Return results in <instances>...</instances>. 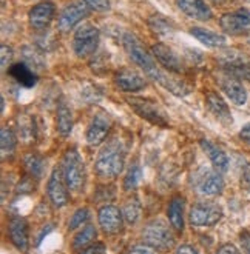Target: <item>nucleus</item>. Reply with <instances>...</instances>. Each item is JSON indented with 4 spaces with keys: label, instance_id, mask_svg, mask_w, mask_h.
<instances>
[{
    "label": "nucleus",
    "instance_id": "79ce46f5",
    "mask_svg": "<svg viewBox=\"0 0 250 254\" xmlns=\"http://www.w3.org/2000/svg\"><path fill=\"white\" fill-rule=\"evenodd\" d=\"M216 254H241V251H238L233 245L227 244V245H223L221 248H219Z\"/></svg>",
    "mask_w": 250,
    "mask_h": 254
},
{
    "label": "nucleus",
    "instance_id": "58836bf2",
    "mask_svg": "<svg viewBox=\"0 0 250 254\" xmlns=\"http://www.w3.org/2000/svg\"><path fill=\"white\" fill-rule=\"evenodd\" d=\"M81 254H107V247L102 242H94L81 251Z\"/></svg>",
    "mask_w": 250,
    "mask_h": 254
},
{
    "label": "nucleus",
    "instance_id": "c03bdc74",
    "mask_svg": "<svg viewBox=\"0 0 250 254\" xmlns=\"http://www.w3.org/2000/svg\"><path fill=\"white\" fill-rule=\"evenodd\" d=\"M176 254H199L192 245H181L176 250Z\"/></svg>",
    "mask_w": 250,
    "mask_h": 254
},
{
    "label": "nucleus",
    "instance_id": "393cba45",
    "mask_svg": "<svg viewBox=\"0 0 250 254\" xmlns=\"http://www.w3.org/2000/svg\"><path fill=\"white\" fill-rule=\"evenodd\" d=\"M190 34H192L198 42L204 43L205 47H209V48H223L226 45L224 36L213 33V31H209V29L199 28V26H195V28L190 29Z\"/></svg>",
    "mask_w": 250,
    "mask_h": 254
},
{
    "label": "nucleus",
    "instance_id": "c9c22d12",
    "mask_svg": "<svg viewBox=\"0 0 250 254\" xmlns=\"http://www.w3.org/2000/svg\"><path fill=\"white\" fill-rule=\"evenodd\" d=\"M82 2L93 11L104 12L110 9V0H82Z\"/></svg>",
    "mask_w": 250,
    "mask_h": 254
},
{
    "label": "nucleus",
    "instance_id": "423d86ee",
    "mask_svg": "<svg viewBox=\"0 0 250 254\" xmlns=\"http://www.w3.org/2000/svg\"><path fill=\"white\" fill-rule=\"evenodd\" d=\"M223 219V208L213 202H198L188 213V220L196 228L213 227Z\"/></svg>",
    "mask_w": 250,
    "mask_h": 254
},
{
    "label": "nucleus",
    "instance_id": "72a5a7b5",
    "mask_svg": "<svg viewBox=\"0 0 250 254\" xmlns=\"http://www.w3.org/2000/svg\"><path fill=\"white\" fill-rule=\"evenodd\" d=\"M88 219H90V210H88V208H79V210H76L75 214L71 216L70 223H68V230H76V228L85 225Z\"/></svg>",
    "mask_w": 250,
    "mask_h": 254
},
{
    "label": "nucleus",
    "instance_id": "6e6552de",
    "mask_svg": "<svg viewBox=\"0 0 250 254\" xmlns=\"http://www.w3.org/2000/svg\"><path fill=\"white\" fill-rule=\"evenodd\" d=\"M99 45V29L90 23L79 26L73 37V50L78 57H88L91 56Z\"/></svg>",
    "mask_w": 250,
    "mask_h": 254
},
{
    "label": "nucleus",
    "instance_id": "f3484780",
    "mask_svg": "<svg viewBox=\"0 0 250 254\" xmlns=\"http://www.w3.org/2000/svg\"><path fill=\"white\" fill-rule=\"evenodd\" d=\"M8 234L12 245L19 251L25 253L28 250V223L23 217L14 216L8 222Z\"/></svg>",
    "mask_w": 250,
    "mask_h": 254
},
{
    "label": "nucleus",
    "instance_id": "473e14b6",
    "mask_svg": "<svg viewBox=\"0 0 250 254\" xmlns=\"http://www.w3.org/2000/svg\"><path fill=\"white\" fill-rule=\"evenodd\" d=\"M23 57H25V64H28L31 68H43V57L42 53L34 50L33 47H26L23 48Z\"/></svg>",
    "mask_w": 250,
    "mask_h": 254
},
{
    "label": "nucleus",
    "instance_id": "cd10ccee",
    "mask_svg": "<svg viewBox=\"0 0 250 254\" xmlns=\"http://www.w3.org/2000/svg\"><path fill=\"white\" fill-rule=\"evenodd\" d=\"M17 146V137L14 131L8 127H2L0 129V148H2V159L5 160L6 157H11L16 151Z\"/></svg>",
    "mask_w": 250,
    "mask_h": 254
},
{
    "label": "nucleus",
    "instance_id": "a19ab883",
    "mask_svg": "<svg viewBox=\"0 0 250 254\" xmlns=\"http://www.w3.org/2000/svg\"><path fill=\"white\" fill-rule=\"evenodd\" d=\"M241 185L246 191L250 192V163H246L241 173Z\"/></svg>",
    "mask_w": 250,
    "mask_h": 254
},
{
    "label": "nucleus",
    "instance_id": "aec40b11",
    "mask_svg": "<svg viewBox=\"0 0 250 254\" xmlns=\"http://www.w3.org/2000/svg\"><path fill=\"white\" fill-rule=\"evenodd\" d=\"M223 190H224V179L218 171L207 170L201 174L198 181V191L201 194L213 197V196H218V194H221Z\"/></svg>",
    "mask_w": 250,
    "mask_h": 254
},
{
    "label": "nucleus",
    "instance_id": "5701e85b",
    "mask_svg": "<svg viewBox=\"0 0 250 254\" xmlns=\"http://www.w3.org/2000/svg\"><path fill=\"white\" fill-rule=\"evenodd\" d=\"M202 151L207 154V157L210 159V162L213 163V167L216 171H227L229 168V157L227 154L223 151L221 148H219L218 145L212 143L210 140H201L199 142Z\"/></svg>",
    "mask_w": 250,
    "mask_h": 254
},
{
    "label": "nucleus",
    "instance_id": "b1692460",
    "mask_svg": "<svg viewBox=\"0 0 250 254\" xmlns=\"http://www.w3.org/2000/svg\"><path fill=\"white\" fill-rule=\"evenodd\" d=\"M184 205L185 200L181 196H174L170 200L168 205V210H167V216H168V222H170V227L181 233L184 230Z\"/></svg>",
    "mask_w": 250,
    "mask_h": 254
},
{
    "label": "nucleus",
    "instance_id": "2f4dec72",
    "mask_svg": "<svg viewBox=\"0 0 250 254\" xmlns=\"http://www.w3.org/2000/svg\"><path fill=\"white\" fill-rule=\"evenodd\" d=\"M141 177H142V170L141 167L138 165V163H135V165H131L125 179H124V188L127 191H131V190H135L139 182H141Z\"/></svg>",
    "mask_w": 250,
    "mask_h": 254
},
{
    "label": "nucleus",
    "instance_id": "ea45409f",
    "mask_svg": "<svg viewBox=\"0 0 250 254\" xmlns=\"http://www.w3.org/2000/svg\"><path fill=\"white\" fill-rule=\"evenodd\" d=\"M240 245L244 254H250V231L244 230L240 234Z\"/></svg>",
    "mask_w": 250,
    "mask_h": 254
},
{
    "label": "nucleus",
    "instance_id": "a878e982",
    "mask_svg": "<svg viewBox=\"0 0 250 254\" xmlns=\"http://www.w3.org/2000/svg\"><path fill=\"white\" fill-rule=\"evenodd\" d=\"M56 127H57V132L61 134L62 137L70 136V132L73 129V113L64 100L59 102V105H57Z\"/></svg>",
    "mask_w": 250,
    "mask_h": 254
},
{
    "label": "nucleus",
    "instance_id": "c756f323",
    "mask_svg": "<svg viewBox=\"0 0 250 254\" xmlns=\"http://www.w3.org/2000/svg\"><path fill=\"white\" fill-rule=\"evenodd\" d=\"M141 213H142V205H141V202H139V199L136 196L128 199L125 202L122 214H124V219L127 220V223H130V225H135V223L141 217Z\"/></svg>",
    "mask_w": 250,
    "mask_h": 254
},
{
    "label": "nucleus",
    "instance_id": "f257e3e1",
    "mask_svg": "<svg viewBox=\"0 0 250 254\" xmlns=\"http://www.w3.org/2000/svg\"><path fill=\"white\" fill-rule=\"evenodd\" d=\"M122 43H124V48L128 57L133 61V64L139 66L150 79H153L163 88H166L168 93L178 97H185L192 93V86L188 83H185L184 80L173 79L171 76H168V72L161 69V65L155 62L153 54L142 47V43L139 42L136 36L125 34L122 39Z\"/></svg>",
    "mask_w": 250,
    "mask_h": 254
},
{
    "label": "nucleus",
    "instance_id": "7ed1b4c3",
    "mask_svg": "<svg viewBox=\"0 0 250 254\" xmlns=\"http://www.w3.org/2000/svg\"><path fill=\"white\" fill-rule=\"evenodd\" d=\"M61 168H62L68 188L75 192H81L86 182V171H85L83 160H82L81 154L78 153V149H75V148L67 149L62 157Z\"/></svg>",
    "mask_w": 250,
    "mask_h": 254
},
{
    "label": "nucleus",
    "instance_id": "39448f33",
    "mask_svg": "<svg viewBox=\"0 0 250 254\" xmlns=\"http://www.w3.org/2000/svg\"><path fill=\"white\" fill-rule=\"evenodd\" d=\"M127 103L130 105L131 110H133L139 117L145 119L147 122H150L161 128L168 127L167 116L163 108H159L156 102H153L150 99H144V97H128Z\"/></svg>",
    "mask_w": 250,
    "mask_h": 254
},
{
    "label": "nucleus",
    "instance_id": "4468645a",
    "mask_svg": "<svg viewBox=\"0 0 250 254\" xmlns=\"http://www.w3.org/2000/svg\"><path fill=\"white\" fill-rule=\"evenodd\" d=\"M111 129V119L108 114L100 113L93 117V121L86 129V142L91 146H97L104 142Z\"/></svg>",
    "mask_w": 250,
    "mask_h": 254
},
{
    "label": "nucleus",
    "instance_id": "f704fd0d",
    "mask_svg": "<svg viewBox=\"0 0 250 254\" xmlns=\"http://www.w3.org/2000/svg\"><path fill=\"white\" fill-rule=\"evenodd\" d=\"M34 181H36V179H33L29 174H26V176L22 179V181H20L19 187H17V192H19V194H28V192H33V191H34V188H36Z\"/></svg>",
    "mask_w": 250,
    "mask_h": 254
},
{
    "label": "nucleus",
    "instance_id": "e433bc0d",
    "mask_svg": "<svg viewBox=\"0 0 250 254\" xmlns=\"http://www.w3.org/2000/svg\"><path fill=\"white\" fill-rule=\"evenodd\" d=\"M0 57H2V68L6 69L11 66V61H12V56H14V51L11 47H8V45H2V50H0Z\"/></svg>",
    "mask_w": 250,
    "mask_h": 254
},
{
    "label": "nucleus",
    "instance_id": "a211bd4d",
    "mask_svg": "<svg viewBox=\"0 0 250 254\" xmlns=\"http://www.w3.org/2000/svg\"><path fill=\"white\" fill-rule=\"evenodd\" d=\"M178 8L195 20L207 22L213 17V12L210 6L205 3V0H176Z\"/></svg>",
    "mask_w": 250,
    "mask_h": 254
},
{
    "label": "nucleus",
    "instance_id": "dca6fc26",
    "mask_svg": "<svg viewBox=\"0 0 250 254\" xmlns=\"http://www.w3.org/2000/svg\"><path fill=\"white\" fill-rule=\"evenodd\" d=\"M114 83L116 86L124 93H136L145 88V79L141 74L131 68H122L116 72L114 76Z\"/></svg>",
    "mask_w": 250,
    "mask_h": 254
},
{
    "label": "nucleus",
    "instance_id": "412c9836",
    "mask_svg": "<svg viewBox=\"0 0 250 254\" xmlns=\"http://www.w3.org/2000/svg\"><path fill=\"white\" fill-rule=\"evenodd\" d=\"M205 105H207L209 111L218 119V121H221L226 125L232 124L230 110L227 107V103L224 102V99L219 96L218 93L207 91V94H205Z\"/></svg>",
    "mask_w": 250,
    "mask_h": 254
},
{
    "label": "nucleus",
    "instance_id": "7c9ffc66",
    "mask_svg": "<svg viewBox=\"0 0 250 254\" xmlns=\"http://www.w3.org/2000/svg\"><path fill=\"white\" fill-rule=\"evenodd\" d=\"M147 23H149L150 29L153 33L156 34H161V36H167L173 31V25L170 20H167L164 16H161V14H156V16H152L149 20H147Z\"/></svg>",
    "mask_w": 250,
    "mask_h": 254
},
{
    "label": "nucleus",
    "instance_id": "1a4fd4ad",
    "mask_svg": "<svg viewBox=\"0 0 250 254\" xmlns=\"http://www.w3.org/2000/svg\"><path fill=\"white\" fill-rule=\"evenodd\" d=\"M68 185L65 182V177L62 173L61 167H56L48 179V185H47V192H48V199L54 208H64L68 203Z\"/></svg>",
    "mask_w": 250,
    "mask_h": 254
},
{
    "label": "nucleus",
    "instance_id": "ddd939ff",
    "mask_svg": "<svg viewBox=\"0 0 250 254\" xmlns=\"http://www.w3.org/2000/svg\"><path fill=\"white\" fill-rule=\"evenodd\" d=\"M219 26L224 33L230 36H243L250 33V16L244 11L240 12H227L219 19Z\"/></svg>",
    "mask_w": 250,
    "mask_h": 254
},
{
    "label": "nucleus",
    "instance_id": "f8f14e48",
    "mask_svg": "<svg viewBox=\"0 0 250 254\" xmlns=\"http://www.w3.org/2000/svg\"><path fill=\"white\" fill-rule=\"evenodd\" d=\"M152 54L155 57V61L166 68L168 72H173V74H181L184 72V65L181 62V59L176 56V53L167 47L164 43H156L152 47Z\"/></svg>",
    "mask_w": 250,
    "mask_h": 254
},
{
    "label": "nucleus",
    "instance_id": "9b49d317",
    "mask_svg": "<svg viewBox=\"0 0 250 254\" xmlns=\"http://www.w3.org/2000/svg\"><path fill=\"white\" fill-rule=\"evenodd\" d=\"M88 14H90V8H88L83 2L71 3V5L65 6L62 9V12L59 14L57 26L62 33H68L70 29L75 28L79 22H82V19L88 17Z\"/></svg>",
    "mask_w": 250,
    "mask_h": 254
},
{
    "label": "nucleus",
    "instance_id": "9d476101",
    "mask_svg": "<svg viewBox=\"0 0 250 254\" xmlns=\"http://www.w3.org/2000/svg\"><path fill=\"white\" fill-rule=\"evenodd\" d=\"M99 227L105 234L114 236L122 231L124 225V214L117 206L114 205H104L97 213Z\"/></svg>",
    "mask_w": 250,
    "mask_h": 254
},
{
    "label": "nucleus",
    "instance_id": "4c0bfd02",
    "mask_svg": "<svg viewBox=\"0 0 250 254\" xmlns=\"http://www.w3.org/2000/svg\"><path fill=\"white\" fill-rule=\"evenodd\" d=\"M128 254H158V250L149 244H138L128 250Z\"/></svg>",
    "mask_w": 250,
    "mask_h": 254
},
{
    "label": "nucleus",
    "instance_id": "20e7f679",
    "mask_svg": "<svg viewBox=\"0 0 250 254\" xmlns=\"http://www.w3.org/2000/svg\"><path fill=\"white\" fill-rule=\"evenodd\" d=\"M142 239L144 244H149L161 251L171 250L174 245V234L171 228L161 219H155L147 223L142 231Z\"/></svg>",
    "mask_w": 250,
    "mask_h": 254
},
{
    "label": "nucleus",
    "instance_id": "bb28decb",
    "mask_svg": "<svg viewBox=\"0 0 250 254\" xmlns=\"http://www.w3.org/2000/svg\"><path fill=\"white\" fill-rule=\"evenodd\" d=\"M23 168L26 174H29L33 179L39 181L43 176V171H45V162H43L42 156L36 153H28L23 156Z\"/></svg>",
    "mask_w": 250,
    "mask_h": 254
},
{
    "label": "nucleus",
    "instance_id": "37998d69",
    "mask_svg": "<svg viewBox=\"0 0 250 254\" xmlns=\"http://www.w3.org/2000/svg\"><path fill=\"white\" fill-rule=\"evenodd\" d=\"M240 137L250 146V124L243 127V129L240 131Z\"/></svg>",
    "mask_w": 250,
    "mask_h": 254
},
{
    "label": "nucleus",
    "instance_id": "2eb2a0df",
    "mask_svg": "<svg viewBox=\"0 0 250 254\" xmlns=\"http://www.w3.org/2000/svg\"><path fill=\"white\" fill-rule=\"evenodd\" d=\"M218 83L219 86H221L223 93L235 103V105H244V103L247 102V91L244 85L241 83V80L238 77L235 76H230V74H224V76H221L218 79Z\"/></svg>",
    "mask_w": 250,
    "mask_h": 254
},
{
    "label": "nucleus",
    "instance_id": "0eeeda50",
    "mask_svg": "<svg viewBox=\"0 0 250 254\" xmlns=\"http://www.w3.org/2000/svg\"><path fill=\"white\" fill-rule=\"evenodd\" d=\"M218 62L224 72L230 74V76L250 80V57L244 53L237 50H226L219 54Z\"/></svg>",
    "mask_w": 250,
    "mask_h": 254
},
{
    "label": "nucleus",
    "instance_id": "f03ea898",
    "mask_svg": "<svg viewBox=\"0 0 250 254\" xmlns=\"http://www.w3.org/2000/svg\"><path fill=\"white\" fill-rule=\"evenodd\" d=\"M124 165L125 153L122 146L117 142H110L99 151L94 162V171L100 179L111 181L124 171Z\"/></svg>",
    "mask_w": 250,
    "mask_h": 254
},
{
    "label": "nucleus",
    "instance_id": "c85d7f7f",
    "mask_svg": "<svg viewBox=\"0 0 250 254\" xmlns=\"http://www.w3.org/2000/svg\"><path fill=\"white\" fill-rule=\"evenodd\" d=\"M97 236V231L94 228V225H85L75 237L73 241V248L76 251H82L86 247H90L91 244H94V239Z\"/></svg>",
    "mask_w": 250,
    "mask_h": 254
},
{
    "label": "nucleus",
    "instance_id": "6ab92c4d",
    "mask_svg": "<svg viewBox=\"0 0 250 254\" xmlns=\"http://www.w3.org/2000/svg\"><path fill=\"white\" fill-rule=\"evenodd\" d=\"M54 14H56V8L53 3H50V2L37 3L36 6L31 8V11L28 14L29 25H31L34 29H45L53 22Z\"/></svg>",
    "mask_w": 250,
    "mask_h": 254
},
{
    "label": "nucleus",
    "instance_id": "a18cd8bd",
    "mask_svg": "<svg viewBox=\"0 0 250 254\" xmlns=\"http://www.w3.org/2000/svg\"><path fill=\"white\" fill-rule=\"evenodd\" d=\"M212 2H221V0H212Z\"/></svg>",
    "mask_w": 250,
    "mask_h": 254
},
{
    "label": "nucleus",
    "instance_id": "4be33fe9",
    "mask_svg": "<svg viewBox=\"0 0 250 254\" xmlns=\"http://www.w3.org/2000/svg\"><path fill=\"white\" fill-rule=\"evenodd\" d=\"M8 74L16 80L19 85L25 88H33L37 83V74L36 71L25 62L14 64L8 68Z\"/></svg>",
    "mask_w": 250,
    "mask_h": 254
}]
</instances>
